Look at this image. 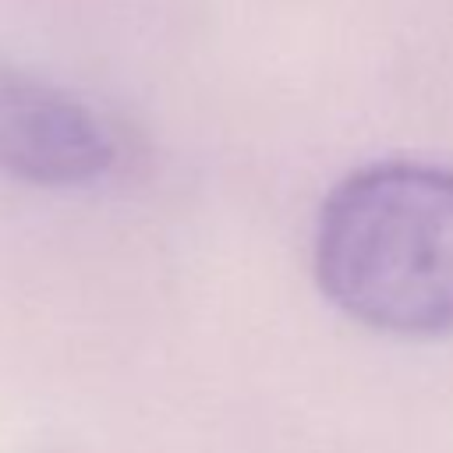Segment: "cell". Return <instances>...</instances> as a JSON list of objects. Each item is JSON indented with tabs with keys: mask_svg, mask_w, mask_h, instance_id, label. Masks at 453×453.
<instances>
[{
	"mask_svg": "<svg viewBox=\"0 0 453 453\" xmlns=\"http://www.w3.org/2000/svg\"><path fill=\"white\" fill-rule=\"evenodd\" d=\"M315 276L350 319L396 336H453V170L372 163L319 212Z\"/></svg>",
	"mask_w": 453,
	"mask_h": 453,
	"instance_id": "cell-1",
	"label": "cell"
},
{
	"mask_svg": "<svg viewBox=\"0 0 453 453\" xmlns=\"http://www.w3.org/2000/svg\"><path fill=\"white\" fill-rule=\"evenodd\" d=\"M117 163V142L71 92L0 64V173L39 188H78Z\"/></svg>",
	"mask_w": 453,
	"mask_h": 453,
	"instance_id": "cell-2",
	"label": "cell"
}]
</instances>
